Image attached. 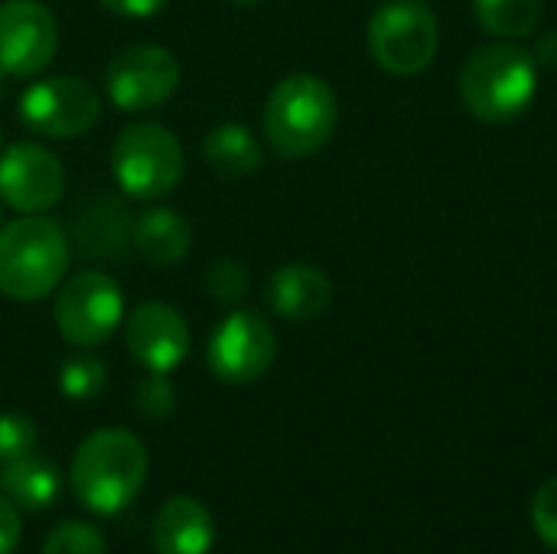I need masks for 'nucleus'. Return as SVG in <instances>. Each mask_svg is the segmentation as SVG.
Instances as JSON below:
<instances>
[{
	"label": "nucleus",
	"mask_w": 557,
	"mask_h": 554,
	"mask_svg": "<svg viewBox=\"0 0 557 554\" xmlns=\"http://www.w3.org/2000/svg\"><path fill=\"white\" fill-rule=\"evenodd\" d=\"M215 542L212 513L193 496H173L160 506L153 519V552L157 554H209Z\"/></svg>",
	"instance_id": "obj_16"
},
{
	"label": "nucleus",
	"mask_w": 557,
	"mask_h": 554,
	"mask_svg": "<svg viewBox=\"0 0 557 554\" xmlns=\"http://www.w3.org/2000/svg\"><path fill=\"white\" fill-rule=\"evenodd\" d=\"M232 3H238V7H251V3H261V0H232Z\"/></svg>",
	"instance_id": "obj_30"
},
{
	"label": "nucleus",
	"mask_w": 557,
	"mask_h": 554,
	"mask_svg": "<svg viewBox=\"0 0 557 554\" xmlns=\"http://www.w3.org/2000/svg\"><path fill=\"white\" fill-rule=\"evenodd\" d=\"M104 10L117 13V16H131V20H147L157 16L160 10H166L170 0H98Z\"/></svg>",
	"instance_id": "obj_28"
},
{
	"label": "nucleus",
	"mask_w": 557,
	"mask_h": 554,
	"mask_svg": "<svg viewBox=\"0 0 557 554\" xmlns=\"http://www.w3.org/2000/svg\"><path fill=\"white\" fill-rule=\"evenodd\" d=\"M134 405H137V411H140L147 421H166V418L176 411V389H173L170 376H166V372H150V376L137 385Z\"/></svg>",
	"instance_id": "obj_23"
},
{
	"label": "nucleus",
	"mask_w": 557,
	"mask_h": 554,
	"mask_svg": "<svg viewBox=\"0 0 557 554\" xmlns=\"http://www.w3.org/2000/svg\"><path fill=\"white\" fill-rule=\"evenodd\" d=\"M183 78L180 59L157 42H137L121 49L104 69V91L117 111H150L163 104Z\"/></svg>",
	"instance_id": "obj_9"
},
{
	"label": "nucleus",
	"mask_w": 557,
	"mask_h": 554,
	"mask_svg": "<svg viewBox=\"0 0 557 554\" xmlns=\"http://www.w3.org/2000/svg\"><path fill=\"white\" fill-rule=\"evenodd\" d=\"M7 78H10V75H7V72L0 69V98H3V91H7Z\"/></svg>",
	"instance_id": "obj_29"
},
{
	"label": "nucleus",
	"mask_w": 557,
	"mask_h": 554,
	"mask_svg": "<svg viewBox=\"0 0 557 554\" xmlns=\"http://www.w3.org/2000/svg\"><path fill=\"white\" fill-rule=\"evenodd\" d=\"M42 554H104V539L88 522H62L49 532Z\"/></svg>",
	"instance_id": "obj_24"
},
{
	"label": "nucleus",
	"mask_w": 557,
	"mask_h": 554,
	"mask_svg": "<svg viewBox=\"0 0 557 554\" xmlns=\"http://www.w3.org/2000/svg\"><path fill=\"white\" fill-rule=\"evenodd\" d=\"M539 95L535 52L506 39L476 49L460 72V98L473 118L506 124L529 111Z\"/></svg>",
	"instance_id": "obj_3"
},
{
	"label": "nucleus",
	"mask_w": 557,
	"mask_h": 554,
	"mask_svg": "<svg viewBox=\"0 0 557 554\" xmlns=\"http://www.w3.org/2000/svg\"><path fill=\"white\" fill-rule=\"evenodd\" d=\"M108 385V369L95 353H75L59 369V389L69 402H95Z\"/></svg>",
	"instance_id": "obj_21"
},
{
	"label": "nucleus",
	"mask_w": 557,
	"mask_h": 554,
	"mask_svg": "<svg viewBox=\"0 0 557 554\" xmlns=\"http://www.w3.org/2000/svg\"><path fill=\"white\" fill-rule=\"evenodd\" d=\"M36 441H39V434H36L33 418H26L20 411L0 415V464L36 454Z\"/></svg>",
	"instance_id": "obj_25"
},
{
	"label": "nucleus",
	"mask_w": 557,
	"mask_h": 554,
	"mask_svg": "<svg viewBox=\"0 0 557 554\" xmlns=\"http://www.w3.org/2000/svg\"><path fill=\"white\" fill-rule=\"evenodd\" d=\"M65 196L62 160L33 140L10 144L0 153V202L23 216H42Z\"/></svg>",
	"instance_id": "obj_11"
},
{
	"label": "nucleus",
	"mask_w": 557,
	"mask_h": 554,
	"mask_svg": "<svg viewBox=\"0 0 557 554\" xmlns=\"http://www.w3.org/2000/svg\"><path fill=\"white\" fill-rule=\"evenodd\" d=\"M59 470L39 457V454H26L20 460L0 464V490L3 496L26 513H42L59 500Z\"/></svg>",
	"instance_id": "obj_18"
},
{
	"label": "nucleus",
	"mask_w": 557,
	"mask_h": 554,
	"mask_svg": "<svg viewBox=\"0 0 557 554\" xmlns=\"http://www.w3.org/2000/svg\"><path fill=\"white\" fill-rule=\"evenodd\" d=\"M131 245L134 251L153 264V268H170L183 261L193 248V225L186 216L166 206H153L140 212L131 225Z\"/></svg>",
	"instance_id": "obj_17"
},
{
	"label": "nucleus",
	"mask_w": 557,
	"mask_h": 554,
	"mask_svg": "<svg viewBox=\"0 0 557 554\" xmlns=\"http://www.w3.org/2000/svg\"><path fill=\"white\" fill-rule=\"evenodd\" d=\"M333 300V281L313 264H284L268 281V304L290 323H310L326 313Z\"/></svg>",
	"instance_id": "obj_15"
},
{
	"label": "nucleus",
	"mask_w": 557,
	"mask_h": 554,
	"mask_svg": "<svg viewBox=\"0 0 557 554\" xmlns=\"http://www.w3.org/2000/svg\"><path fill=\"white\" fill-rule=\"evenodd\" d=\"M473 10L483 29L503 39H525L542 26V0H473Z\"/></svg>",
	"instance_id": "obj_20"
},
{
	"label": "nucleus",
	"mask_w": 557,
	"mask_h": 554,
	"mask_svg": "<svg viewBox=\"0 0 557 554\" xmlns=\"http://www.w3.org/2000/svg\"><path fill=\"white\" fill-rule=\"evenodd\" d=\"M277 359V333L255 310H232L206 346L212 376L225 385L258 382Z\"/></svg>",
	"instance_id": "obj_10"
},
{
	"label": "nucleus",
	"mask_w": 557,
	"mask_h": 554,
	"mask_svg": "<svg viewBox=\"0 0 557 554\" xmlns=\"http://www.w3.org/2000/svg\"><path fill=\"white\" fill-rule=\"evenodd\" d=\"M72 261L69 232L42 216H20L0 229V294L20 304L55 294Z\"/></svg>",
	"instance_id": "obj_2"
},
{
	"label": "nucleus",
	"mask_w": 557,
	"mask_h": 554,
	"mask_svg": "<svg viewBox=\"0 0 557 554\" xmlns=\"http://www.w3.org/2000/svg\"><path fill=\"white\" fill-rule=\"evenodd\" d=\"M111 173L121 193L131 199H166L186 173L183 144L166 124L137 121L114 137Z\"/></svg>",
	"instance_id": "obj_5"
},
{
	"label": "nucleus",
	"mask_w": 557,
	"mask_h": 554,
	"mask_svg": "<svg viewBox=\"0 0 557 554\" xmlns=\"http://www.w3.org/2000/svg\"><path fill=\"white\" fill-rule=\"evenodd\" d=\"M336 91L310 72L281 78L264 104V137L284 160H304L323 150L336 131Z\"/></svg>",
	"instance_id": "obj_4"
},
{
	"label": "nucleus",
	"mask_w": 557,
	"mask_h": 554,
	"mask_svg": "<svg viewBox=\"0 0 557 554\" xmlns=\"http://www.w3.org/2000/svg\"><path fill=\"white\" fill-rule=\"evenodd\" d=\"M202 157L222 180H242L261 167L264 150H261V140L245 124L232 121V124H219L206 134Z\"/></svg>",
	"instance_id": "obj_19"
},
{
	"label": "nucleus",
	"mask_w": 557,
	"mask_h": 554,
	"mask_svg": "<svg viewBox=\"0 0 557 554\" xmlns=\"http://www.w3.org/2000/svg\"><path fill=\"white\" fill-rule=\"evenodd\" d=\"M206 294L215 300V304H225V307H235L248 297L251 291V274L242 261L235 258H219L206 268Z\"/></svg>",
	"instance_id": "obj_22"
},
{
	"label": "nucleus",
	"mask_w": 557,
	"mask_h": 554,
	"mask_svg": "<svg viewBox=\"0 0 557 554\" xmlns=\"http://www.w3.org/2000/svg\"><path fill=\"white\" fill-rule=\"evenodd\" d=\"M131 225H134V219L127 216L121 199H114L108 193H95L82 206H75L69 242L88 261L117 258L131 245Z\"/></svg>",
	"instance_id": "obj_14"
},
{
	"label": "nucleus",
	"mask_w": 557,
	"mask_h": 554,
	"mask_svg": "<svg viewBox=\"0 0 557 554\" xmlns=\"http://www.w3.org/2000/svg\"><path fill=\"white\" fill-rule=\"evenodd\" d=\"M101 95L78 75H49L20 95V121L46 140H72L95 127Z\"/></svg>",
	"instance_id": "obj_8"
},
{
	"label": "nucleus",
	"mask_w": 557,
	"mask_h": 554,
	"mask_svg": "<svg viewBox=\"0 0 557 554\" xmlns=\"http://www.w3.org/2000/svg\"><path fill=\"white\" fill-rule=\"evenodd\" d=\"M59 49V26L39 0L0 3V69L10 78H36Z\"/></svg>",
	"instance_id": "obj_12"
},
{
	"label": "nucleus",
	"mask_w": 557,
	"mask_h": 554,
	"mask_svg": "<svg viewBox=\"0 0 557 554\" xmlns=\"http://www.w3.org/2000/svg\"><path fill=\"white\" fill-rule=\"evenodd\" d=\"M20 529H23V522H20L16 506H13L7 496H0V554L16 552V545H20Z\"/></svg>",
	"instance_id": "obj_27"
},
{
	"label": "nucleus",
	"mask_w": 557,
	"mask_h": 554,
	"mask_svg": "<svg viewBox=\"0 0 557 554\" xmlns=\"http://www.w3.org/2000/svg\"><path fill=\"white\" fill-rule=\"evenodd\" d=\"M52 320L69 346L95 349L124 323V294L111 274L95 268L78 271L55 287Z\"/></svg>",
	"instance_id": "obj_6"
},
{
	"label": "nucleus",
	"mask_w": 557,
	"mask_h": 554,
	"mask_svg": "<svg viewBox=\"0 0 557 554\" xmlns=\"http://www.w3.org/2000/svg\"><path fill=\"white\" fill-rule=\"evenodd\" d=\"M147 480V447L124 428L88 434L69 467V487L78 503L98 516L127 509Z\"/></svg>",
	"instance_id": "obj_1"
},
{
	"label": "nucleus",
	"mask_w": 557,
	"mask_h": 554,
	"mask_svg": "<svg viewBox=\"0 0 557 554\" xmlns=\"http://www.w3.org/2000/svg\"><path fill=\"white\" fill-rule=\"evenodd\" d=\"M532 526L539 539L557 552V477H552L532 500Z\"/></svg>",
	"instance_id": "obj_26"
},
{
	"label": "nucleus",
	"mask_w": 557,
	"mask_h": 554,
	"mask_svg": "<svg viewBox=\"0 0 557 554\" xmlns=\"http://www.w3.org/2000/svg\"><path fill=\"white\" fill-rule=\"evenodd\" d=\"M437 16L424 0H388L369 20V52L392 75H418L437 56Z\"/></svg>",
	"instance_id": "obj_7"
},
{
	"label": "nucleus",
	"mask_w": 557,
	"mask_h": 554,
	"mask_svg": "<svg viewBox=\"0 0 557 554\" xmlns=\"http://www.w3.org/2000/svg\"><path fill=\"white\" fill-rule=\"evenodd\" d=\"M124 343L147 372L170 376L189 356V327L170 304L144 300L124 313Z\"/></svg>",
	"instance_id": "obj_13"
}]
</instances>
